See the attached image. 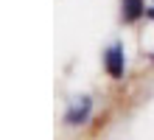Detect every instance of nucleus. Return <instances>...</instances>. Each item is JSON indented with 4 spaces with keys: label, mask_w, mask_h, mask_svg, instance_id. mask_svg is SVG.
I'll return each mask as SVG.
<instances>
[{
    "label": "nucleus",
    "mask_w": 154,
    "mask_h": 140,
    "mask_svg": "<svg viewBox=\"0 0 154 140\" xmlns=\"http://www.w3.org/2000/svg\"><path fill=\"white\" fill-rule=\"evenodd\" d=\"M90 109H93V101H90L87 95H79V101H73V107L67 109L65 120H67L70 126H76V123H84V120L90 118Z\"/></svg>",
    "instance_id": "obj_1"
},
{
    "label": "nucleus",
    "mask_w": 154,
    "mask_h": 140,
    "mask_svg": "<svg viewBox=\"0 0 154 140\" xmlns=\"http://www.w3.org/2000/svg\"><path fill=\"white\" fill-rule=\"evenodd\" d=\"M104 64H106V70H109L112 79H121V76H123V45H121V42H115L112 48L106 51Z\"/></svg>",
    "instance_id": "obj_2"
},
{
    "label": "nucleus",
    "mask_w": 154,
    "mask_h": 140,
    "mask_svg": "<svg viewBox=\"0 0 154 140\" xmlns=\"http://www.w3.org/2000/svg\"><path fill=\"white\" fill-rule=\"evenodd\" d=\"M143 11H146L143 8V0H123V20L126 23H134Z\"/></svg>",
    "instance_id": "obj_3"
},
{
    "label": "nucleus",
    "mask_w": 154,
    "mask_h": 140,
    "mask_svg": "<svg viewBox=\"0 0 154 140\" xmlns=\"http://www.w3.org/2000/svg\"><path fill=\"white\" fill-rule=\"evenodd\" d=\"M146 17H151V20H154V8H146Z\"/></svg>",
    "instance_id": "obj_4"
},
{
    "label": "nucleus",
    "mask_w": 154,
    "mask_h": 140,
    "mask_svg": "<svg viewBox=\"0 0 154 140\" xmlns=\"http://www.w3.org/2000/svg\"><path fill=\"white\" fill-rule=\"evenodd\" d=\"M151 62H154V53H151Z\"/></svg>",
    "instance_id": "obj_5"
}]
</instances>
